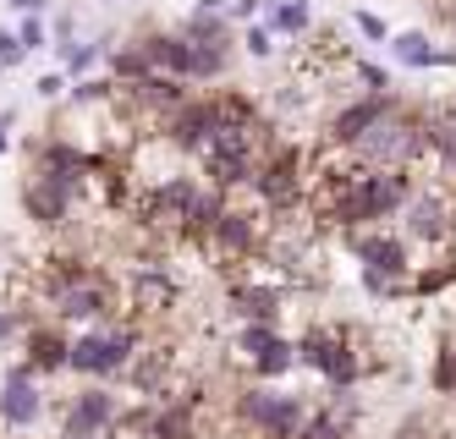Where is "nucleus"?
Here are the masks:
<instances>
[{
	"mask_svg": "<svg viewBox=\"0 0 456 439\" xmlns=\"http://www.w3.org/2000/svg\"><path fill=\"white\" fill-rule=\"evenodd\" d=\"M116 308L110 302V286L100 280V275H72V280H61L55 291H50V313H55V324H100L105 313Z\"/></svg>",
	"mask_w": 456,
	"mask_h": 439,
	"instance_id": "8",
	"label": "nucleus"
},
{
	"mask_svg": "<svg viewBox=\"0 0 456 439\" xmlns=\"http://www.w3.org/2000/svg\"><path fill=\"white\" fill-rule=\"evenodd\" d=\"M12 121H17L12 110H0V149H6V132H12Z\"/></svg>",
	"mask_w": 456,
	"mask_h": 439,
	"instance_id": "28",
	"label": "nucleus"
},
{
	"mask_svg": "<svg viewBox=\"0 0 456 439\" xmlns=\"http://www.w3.org/2000/svg\"><path fill=\"white\" fill-rule=\"evenodd\" d=\"M121 423V401L110 390H83L61 412V439H105Z\"/></svg>",
	"mask_w": 456,
	"mask_h": 439,
	"instance_id": "10",
	"label": "nucleus"
},
{
	"mask_svg": "<svg viewBox=\"0 0 456 439\" xmlns=\"http://www.w3.org/2000/svg\"><path fill=\"white\" fill-rule=\"evenodd\" d=\"M308 401L291 395V390H270V385H253L237 395V423L265 434V439H297L308 428Z\"/></svg>",
	"mask_w": 456,
	"mask_h": 439,
	"instance_id": "2",
	"label": "nucleus"
},
{
	"mask_svg": "<svg viewBox=\"0 0 456 439\" xmlns=\"http://www.w3.org/2000/svg\"><path fill=\"white\" fill-rule=\"evenodd\" d=\"M61 61H67V72H88L94 61H100V45H61Z\"/></svg>",
	"mask_w": 456,
	"mask_h": 439,
	"instance_id": "21",
	"label": "nucleus"
},
{
	"mask_svg": "<svg viewBox=\"0 0 456 439\" xmlns=\"http://www.w3.org/2000/svg\"><path fill=\"white\" fill-rule=\"evenodd\" d=\"M297 362L314 368V374H324L336 390H346L357 374H363L357 341H352V329H341V324H314L303 341H297Z\"/></svg>",
	"mask_w": 456,
	"mask_h": 439,
	"instance_id": "4",
	"label": "nucleus"
},
{
	"mask_svg": "<svg viewBox=\"0 0 456 439\" xmlns=\"http://www.w3.org/2000/svg\"><path fill=\"white\" fill-rule=\"evenodd\" d=\"M308 176H303V154L297 149H275L258 159V176H253V192H258V204H265L270 215H286L297 198H308Z\"/></svg>",
	"mask_w": 456,
	"mask_h": 439,
	"instance_id": "6",
	"label": "nucleus"
},
{
	"mask_svg": "<svg viewBox=\"0 0 456 439\" xmlns=\"http://www.w3.org/2000/svg\"><path fill=\"white\" fill-rule=\"evenodd\" d=\"M34 93H39V99H61V93H67V83H61V77H39Z\"/></svg>",
	"mask_w": 456,
	"mask_h": 439,
	"instance_id": "26",
	"label": "nucleus"
},
{
	"mask_svg": "<svg viewBox=\"0 0 456 439\" xmlns=\"http://www.w3.org/2000/svg\"><path fill=\"white\" fill-rule=\"evenodd\" d=\"M45 412V401H39V374H34V362H17L6 379H0V423L6 428H34Z\"/></svg>",
	"mask_w": 456,
	"mask_h": 439,
	"instance_id": "11",
	"label": "nucleus"
},
{
	"mask_svg": "<svg viewBox=\"0 0 456 439\" xmlns=\"http://www.w3.org/2000/svg\"><path fill=\"white\" fill-rule=\"evenodd\" d=\"M402 236L412 248H451L456 242V198L445 187H418L412 204L402 209Z\"/></svg>",
	"mask_w": 456,
	"mask_h": 439,
	"instance_id": "5",
	"label": "nucleus"
},
{
	"mask_svg": "<svg viewBox=\"0 0 456 439\" xmlns=\"http://www.w3.org/2000/svg\"><path fill=\"white\" fill-rule=\"evenodd\" d=\"M17 61H22V39L0 28V66H17Z\"/></svg>",
	"mask_w": 456,
	"mask_h": 439,
	"instance_id": "25",
	"label": "nucleus"
},
{
	"mask_svg": "<svg viewBox=\"0 0 456 439\" xmlns=\"http://www.w3.org/2000/svg\"><path fill=\"white\" fill-rule=\"evenodd\" d=\"M352 22H357V33H363V39H374V45H385V39H390L385 17H374V12H352Z\"/></svg>",
	"mask_w": 456,
	"mask_h": 439,
	"instance_id": "22",
	"label": "nucleus"
},
{
	"mask_svg": "<svg viewBox=\"0 0 456 439\" xmlns=\"http://www.w3.org/2000/svg\"><path fill=\"white\" fill-rule=\"evenodd\" d=\"M17 39H22V50H45V45H50V33H45L39 17H28V22L17 28Z\"/></svg>",
	"mask_w": 456,
	"mask_h": 439,
	"instance_id": "23",
	"label": "nucleus"
},
{
	"mask_svg": "<svg viewBox=\"0 0 456 439\" xmlns=\"http://www.w3.org/2000/svg\"><path fill=\"white\" fill-rule=\"evenodd\" d=\"M28 362H34V374H50V368H72V341L61 335V324H39L28 329Z\"/></svg>",
	"mask_w": 456,
	"mask_h": 439,
	"instance_id": "16",
	"label": "nucleus"
},
{
	"mask_svg": "<svg viewBox=\"0 0 456 439\" xmlns=\"http://www.w3.org/2000/svg\"><path fill=\"white\" fill-rule=\"evenodd\" d=\"M77 187H67V182H55V176H28V192H22V209L28 215H34L39 225H61V220H67L72 215V204H77Z\"/></svg>",
	"mask_w": 456,
	"mask_h": 439,
	"instance_id": "14",
	"label": "nucleus"
},
{
	"mask_svg": "<svg viewBox=\"0 0 456 439\" xmlns=\"http://www.w3.org/2000/svg\"><path fill=\"white\" fill-rule=\"evenodd\" d=\"M126 302H133L143 319L166 313L171 302H176V280H171V269H166V264H133V269H126Z\"/></svg>",
	"mask_w": 456,
	"mask_h": 439,
	"instance_id": "13",
	"label": "nucleus"
},
{
	"mask_svg": "<svg viewBox=\"0 0 456 439\" xmlns=\"http://www.w3.org/2000/svg\"><path fill=\"white\" fill-rule=\"evenodd\" d=\"M17 324H22V319H17L12 308H0V346H6V341H12V335H17Z\"/></svg>",
	"mask_w": 456,
	"mask_h": 439,
	"instance_id": "27",
	"label": "nucleus"
},
{
	"mask_svg": "<svg viewBox=\"0 0 456 439\" xmlns=\"http://www.w3.org/2000/svg\"><path fill=\"white\" fill-rule=\"evenodd\" d=\"M390 110H396V105H390V93H363V99H352V105H341V110L330 116V143L357 149Z\"/></svg>",
	"mask_w": 456,
	"mask_h": 439,
	"instance_id": "12",
	"label": "nucleus"
},
{
	"mask_svg": "<svg viewBox=\"0 0 456 439\" xmlns=\"http://www.w3.org/2000/svg\"><path fill=\"white\" fill-rule=\"evenodd\" d=\"M270 22L286 28V33H308V22H314L308 17V0H281V6L270 12Z\"/></svg>",
	"mask_w": 456,
	"mask_h": 439,
	"instance_id": "18",
	"label": "nucleus"
},
{
	"mask_svg": "<svg viewBox=\"0 0 456 439\" xmlns=\"http://www.w3.org/2000/svg\"><path fill=\"white\" fill-rule=\"evenodd\" d=\"M429 379H435L440 395H456V341H445V346L435 352V374H429Z\"/></svg>",
	"mask_w": 456,
	"mask_h": 439,
	"instance_id": "19",
	"label": "nucleus"
},
{
	"mask_svg": "<svg viewBox=\"0 0 456 439\" xmlns=\"http://www.w3.org/2000/svg\"><path fill=\"white\" fill-rule=\"evenodd\" d=\"M237 362L253 368L258 379H281L297 368V341H286L275 324H242L237 335Z\"/></svg>",
	"mask_w": 456,
	"mask_h": 439,
	"instance_id": "7",
	"label": "nucleus"
},
{
	"mask_svg": "<svg viewBox=\"0 0 456 439\" xmlns=\"http://www.w3.org/2000/svg\"><path fill=\"white\" fill-rule=\"evenodd\" d=\"M451 22H456V0H451Z\"/></svg>",
	"mask_w": 456,
	"mask_h": 439,
	"instance_id": "29",
	"label": "nucleus"
},
{
	"mask_svg": "<svg viewBox=\"0 0 456 439\" xmlns=\"http://www.w3.org/2000/svg\"><path fill=\"white\" fill-rule=\"evenodd\" d=\"M281 302H286V291H281L275 280L248 275V280L232 286V313H237L242 324H275V319H281Z\"/></svg>",
	"mask_w": 456,
	"mask_h": 439,
	"instance_id": "15",
	"label": "nucleus"
},
{
	"mask_svg": "<svg viewBox=\"0 0 456 439\" xmlns=\"http://www.w3.org/2000/svg\"><path fill=\"white\" fill-rule=\"evenodd\" d=\"M390 55L402 66H456V50L435 45L429 33H396V39H390Z\"/></svg>",
	"mask_w": 456,
	"mask_h": 439,
	"instance_id": "17",
	"label": "nucleus"
},
{
	"mask_svg": "<svg viewBox=\"0 0 456 439\" xmlns=\"http://www.w3.org/2000/svg\"><path fill=\"white\" fill-rule=\"evenodd\" d=\"M133 362H138V329L133 324H100V329L72 335V374L110 379V374H126Z\"/></svg>",
	"mask_w": 456,
	"mask_h": 439,
	"instance_id": "3",
	"label": "nucleus"
},
{
	"mask_svg": "<svg viewBox=\"0 0 456 439\" xmlns=\"http://www.w3.org/2000/svg\"><path fill=\"white\" fill-rule=\"evenodd\" d=\"M242 50H248V55H258V61H265V55H270V28H258V22H253V28L242 33Z\"/></svg>",
	"mask_w": 456,
	"mask_h": 439,
	"instance_id": "24",
	"label": "nucleus"
},
{
	"mask_svg": "<svg viewBox=\"0 0 456 439\" xmlns=\"http://www.w3.org/2000/svg\"><path fill=\"white\" fill-rule=\"evenodd\" d=\"M265 215H270V209H232V204H225V215H220L215 231H209V248H215L220 258L253 264V253L265 248Z\"/></svg>",
	"mask_w": 456,
	"mask_h": 439,
	"instance_id": "9",
	"label": "nucleus"
},
{
	"mask_svg": "<svg viewBox=\"0 0 456 439\" xmlns=\"http://www.w3.org/2000/svg\"><path fill=\"white\" fill-rule=\"evenodd\" d=\"M297 439H346V423H341L336 412H314V418H308V428H303Z\"/></svg>",
	"mask_w": 456,
	"mask_h": 439,
	"instance_id": "20",
	"label": "nucleus"
},
{
	"mask_svg": "<svg viewBox=\"0 0 456 439\" xmlns=\"http://www.w3.org/2000/svg\"><path fill=\"white\" fill-rule=\"evenodd\" d=\"M105 439H116V434H105Z\"/></svg>",
	"mask_w": 456,
	"mask_h": 439,
	"instance_id": "30",
	"label": "nucleus"
},
{
	"mask_svg": "<svg viewBox=\"0 0 456 439\" xmlns=\"http://www.w3.org/2000/svg\"><path fill=\"white\" fill-rule=\"evenodd\" d=\"M357 165H374V171H412L418 159H429V126H423L418 116H402L390 110L363 143L352 149Z\"/></svg>",
	"mask_w": 456,
	"mask_h": 439,
	"instance_id": "1",
	"label": "nucleus"
}]
</instances>
